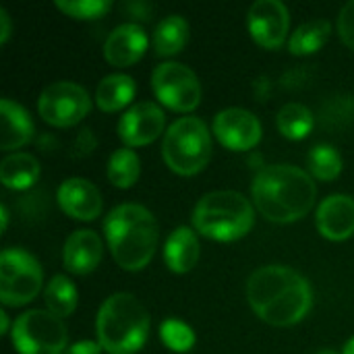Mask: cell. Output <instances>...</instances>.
<instances>
[{
    "label": "cell",
    "instance_id": "obj_1",
    "mask_svg": "<svg viewBox=\"0 0 354 354\" xmlns=\"http://www.w3.org/2000/svg\"><path fill=\"white\" fill-rule=\"evenodd\" d=\"M247 301L255 315L276 328H290L305 319L313 307L307 278L286 266H266L247 280Z\"/></svg>",
    "mask_w": 354,
    "mask_h": 354
},
{
    "label": "cell",
    "instance_id": "obj_2",
    "mask_svg": "<svg viewBox=\"0 0 354 354\" xmlns=\"http://www.w3.org/2000/svg\"><path fill=\"white\" fill-rule=\"evenodd\" d=\"M255 207L266 220L276 224H290L305 218L317 199L313 176L290 164L263 166L251 185Z\"/></svg>",
    "mask_w": 354,
    "mask_h": 354
},
{
    "label": "cell",
    "instance_id": "obj_3",
    "mask_svg": "<svg viewBox=\"0 0 354 354\" xmlns=\"http://www.w3.org/2000/svg\"><path fill=\"white\" fill-rule=\"evenodd\" d=\"M104 234L114 261L127 272L143 270L160 241V230L153 214L137 203L114 207L104 220Z\"/></svg>",
    "mask_w": 354,
    "mask_h": 354
},
{
    "label": "cell",
    "instance_id": "obj_4",
    "mask_svg": "<svg viewBox=\"0 0 354 354\" xmlns=\"http://www.w3.org/2000/svg\"><path fill=\"white\" fill-rule=\"evenodd\" d=\"M97 344L108 354L139 353L149 336V315L129 292L108 297L95 317Z\"/></svg>",
    "mask_w": 354,
    "mask_h": 354
},
{
    "label": "cell",
    "instance_id": "obj_5",
    "mask_svg": "<svg viewBox=\"0 0 354 354\" xmlns=\"http://www.w3.org/2000/svg\"><path fill=\"white\" fill-rule=\"evenodd\" d=\"M191 220L201 236L230 243L253 228L255 212L251 201L236 191H212L197 201Z\"/></svg>",
    "mask_w": 354,
    "mask_h": 354
},
{
    "label": "cell",
    "instance_id": "obj_6",
    "mask_svg": "<svg viewBox=\"0 0 354 354\" xmlns=\"http://www.w3.org/2000/svg\"><path fill=\"white\" fill-rule=\"evenodd\" d=\"M162 158L180 176L201 172L212 158V135L205 122L195 116H183L172 122L162 141Z\"/></svg>",
    "mask_w": 354,
    "mask_h": 354
},
{
    "label": "cell",
    "instance_id": "obj_7",
    "mask_svg": "<svg viewBox=\"0 0 354 354\" xmlns=\"http://www.w3.org/2000/svg\"><path fill=\"white\" fill-rule=\"evenodd\" d=\"M10 340L19 354H64L68 332L54 313L31 309L15 319Z\"/></svg>",
    "mask_w": 354,
    "mask_h": 354
},
{
    "label": "cell",
    "instance_id": "obj_8",
    "mask_svg": "<svg viewBox=\"0 0 354 354\" xmlns=\"http://www.w3.org/2000/svg\"><path fill=\"white\" fill-rule=\"evenodd\" d=\"M44 282L39 261L25 249L8 247L0 255V301L4 307H23L31 303Z\"/></svg>",
    "mask_w": 354,
    "mask_h": 354
},
{
    "label": "cell",
    "instance_id": "obj_9",
    "mask_svg": "<svg viewBox=\"0 0 354 354\" xmlns=\"http://www.w3.org/2000/svg\"><path fill=\"white\" fill-rule=\"evenodd\" d=\"M156 97L174 112H193L201 102L199 77L180 62H162L151 73Z\"/></svg>",
    "mask_w": 354,
    "mask_h": 354
},
{
    "label": "cell",
    "instance_id": "obj_10",
    "mask_svg": "<svg viewBox=\"0 0 354 354\" xmlns=\"http://www.w3.org/2000/svg\"><path fill=\"white\" fill-rule=\"evenodd\" d=\"M39 116L58 129L79 124L91 110L89 93L75 81H56L44 87L37 100Z\"/></svg>",
    "mask_w": 354,
    "mask_h": 354
},
{
    "label": "cell",
    "instance_id": "obj_11",
    "mask_svg": "<svg viewBox=\"0 0 354 354\" xmlns=\"http://www.w3.org/2000/svg\"><path fill=\"white\" fill-rule=\"evenodd\" d=\"M247 25L251 37L266 50H276L284 44L290 15L280 0H257L247 12Z\"/></svg>",
    "mask_w": 354,
    "mask_h": 354
},
{
    "label": "cell",
    "instance_id": "obj_12",
    "mask_svg": "<svg viewBox=\"0 0 354 354\" xmlns=\"http://www.w3.org/2000/svg\"><path fill=\"white\" fill-rule=\"evenodd\" d=\"M216 139L232 151H249L261 141L259 118L245 108H226L214 118Z\"/></svg>",
    "mask_w": 354,
    "mask_h": 354
},
{
    "label": "cell",
    "instance_id": "obj_13",
    "mask_svg": "<svg viewBox=\"0 0 354 354\" xmlns=\"http://www.w3.org/2000/svg\"><path fill=\"white\" fill-rule=\"evenodd\" d=\"M166 127L162 108L153 102H139L129 108L118 122V137L127 147H143L153 143Z\"/></svg>",
    "mask_w": 354,
    "mask_h": 354
},
{
    "label": "cell",
    "instance_id": "obj_14",
    "mask_svg": "<svg viewBox=\"0 0 354 354\" xmlns=\"http://www.w3.org/2000/svg\"><path fill=\"white\" fill-rule=\"evenodd\" d=\"M60 209L73 220L91 222L102 214V193L87 178H68L56 193Z\"/></svg>",
    "mask_w": 354,
    "mask_h": 354
},
{
    "label": "cell",
    "instance_id": "obj_15",
    "mask_svg": "<svg viewBox=\"0 0 354 354\" xmlns=\"http://www.w3.org/2000/svg\"><path fill=\"white\" fill-rule=\"evenodd\" d=\"M315 224L328 241H346L354 234V199L351 195L326 197L315 214Z\"/></svg>",
    "mask_w": 354,
    "mask_h": 354
},
{
    "label": "cell",
    "instance_id": "obj_16",
    "mask_svg": "<svg viewBox=\"0 0 354 354\" xmlns=\"http://www.w3.org/2000/svg\"><path fill=\"white\" fill-rule=\"evenodd\" d=\"M147 50V33L137 23L118 25L104 41V56L112 66H131Z\"/></svg>",
    "mask_w": 354,
    "mask_h": 354
},
{
    "label": "cell",
    "instance_id": "obj_17",
    "mask_svg": "<svg viewBox=\"0 0 354 354\" xmlns=\"http://www.w3.org/2000/svg\"><path fill=\"white\" fill-rule=\"evenodd\" d=\"M104 255V245L97 232L93 230H75L62 249V263L75 276L91 274Z\"/></svg>",
    "mask_w": 354,
    "mask_h": 354
},
{
    "label": "cell",
    "instance_id": "obj_18",
    "mask_svg": "<svg viewBox=\"0 0 354 354\" xmlns=\"http://www.w3.org/2000/svg\"><path fill=\"white\" fill-rule=\"evenodd\" d=\"M0 120H2L0 145H2L4 151L21 149L35 135V127H33V120H31L29 112L21 104L12 102L8 97L0 100Z\"/></svg>",
    "mask_w": 354,
    "mask_h": 354
},
{
    "label": "cell",
    "instance_id": "obj_19",
    "mask_svg": "<svg viewBox=\"0 0 354 354\" xmlns=\"http://www.w3.org/2000/svg\"><path fill=\"white\" fill-rule=\"evenodd\" d=\"M199 253L201 251H199L197 234L187 226H178L170 232L166 241L164 261L174 274H187L197 266Z\"/></svg>",
    "mask_w": 354,
    "mask_h": 354
},
{
    "label": "cell",
    "instance_id": "obj_20",
    "mask_svg": "<svg viewBox=\"0 0 354 354\" xmlns=\"http://www.w3.org/2000/svg\"><path fill=\"white\" fill-rule=\"evenodd\" d=\"M39 178V162L31 153H10L0 162V180L6 189L25 191Z\"/></svg>",
    "mask_w": 354,
    "mask_h": 354
},
{
    "label": "cell",
    "instance_id": "obj_21",
    "mask_svg": "<svg viewBox=\"0 0 354 354\" xmlns=\"http://www.w3.org/2000/svg\"><path fill=\"white\" fill-rule=\"evenodd\" d=\"M135 91H137V85L133 77L114 73L100 81L95 89V104L102 112H116L133 102Z\"/></svg>",
    "mask_w": 354,
    "mask_h": 354
},
{
    "label": "cell",
    "instance_id": "obj_22",
    "mask_svg": "<svg viewBox=\"0 0 354 354\" xmlns=\"http://www.w3.org/2000/svg\"><path fill=\"white\" fill-rule=\"evenodd\" d=\"M189 39V23L180 15H170L162 19L153 31V50L158 56L178 54Z\"/></svg>",
    "mask_w": 354,
    "mask_h": 354
},
{
    "label": "cell",
    "instance_id": "obj_23",
    "mask_svg": "<svg viewBox=\"0 0 354 354\" xmlns=\"http://www.w3.org/2000/svg\"><path fill=\"white\" fill-rule=\"evenodd\" d=\"M332 35V25L326 19H315L309 23H303L295 29L288 41V50L295 56H309L319 52Z\"/></svg>",
    "mask_w": 354,
    "mask_h": 354
},
{
    "label": "cell",
    "instance_id": "obj_24",
    "mask_svg": "<svg viewBox=\"0 0 354 354\" xmlns=\"http://www.w3.org/2000/svg\"><path fill=\"white\" fill-rule=\"evenodd\" d=\"M276 124H278V131L286 139L299 141V139H305L313 131L315 116H313V112L305 104L290 102V104L280 108V112L276 116Z\"/></svg>",
    "mask_w": 354,
    "mask_h": 354
},
{
    "label": "cell",
    "instance_id": "obj_25",
    "mask_svg": "<svg viewBox=\"0 0 354 354\" xmlns=\"http://www.w3.org/2000/svg\"><path fill=\"white\" fill-rule=\"evenodd\" d=\"M44 301H46L48 311L62 319V317L73 315V311L77 309L79 295H77L75 284L66 276L58 274L48 282V286L44 290Z\"/></svg>",
    "mask_w": 354,
    "mask_h": 354
},
{
    "label": "cell",
    "instance_id": "obj_26",
    "mask_svg": "<svg viewBox=\"0 0 354 354\" xmlns=\"http://www.w3.org/2000/svg\"><path fill=\"white\" fill-rule=\"evenodd\" d=\"M139 172H141V162L131 147L116 149L108 160V180L116 189H131L137 183Z\"/></svg>",
    "mask_w": 354,
    "mask_h": 354
},
{
    "label": "cell",
    "instance_id": "obj_27",
    "mask_svg": "<svg viewBox=\"0 0 354 354\" xmlns=\"http://www.w3.org/2000/svg\"><path fill=\"white\" fill-rule=\"evenodd\" d=\"M319 122L328 131H342L346 127H353L354 122V95L340 93L334 97H328L322 104L319 110Z\"/></svg>",
    "mask_w": 354,
    "mask_h": 354
},
{
    "label": "cell",
    "instance_id": "obj_28",
    "mask_svg": "<svg viewBox=\"0 0 354 354\" xmlns=\"http://www.w3.org/2000/svg\"><path fill=\"white\" fill-rule=\"evenodd\" d=\"M307 164H309L311 176L317 180H324V183L338 178L342 172V156L338 153L336 147L326 145V143L311 147V151L307 156Z\"/></svg>",
    "mask_w": 354,
    "mask_h": 354
},
{
    "label": "cell",
    "instance_id": "obj_29",
    "mask_svg": "<svg viewBox=\"0 0 354 354\" xmlns=\"http://www.w3.org/2000/svg\"><path fill=\"white\" fill-rule=\"evenodd\" d=\"M160 338L174 353H189L195 346V332L187 324H183L178 319H166V322H162V326H160Z\"/></svg>",
    "mask_w": 354,
    "mask_h": 354
},
{
    "label": "cell",
    "instance_id": "obj_30",
    "mask_svg": "<svg viewBox=\"0 0 354 354\" xmlns=\"http://www.w3.org/2000/svg\"><path fill=\"white\" fill-rule=\"evenodd\" d=\"M56 6L58 10H62L64 15L73 19L91 21V19L104 17L112 8V2L110 0H58Z\"/></svg>",
    "mask_w": 354,
    "mask_h": 354
},
{
    "label": "cell",
    "instance_id": "obj_31",
    "mask_svg": "<svg viewBox=\"0 0 354 354\" xmlns=\"http://www.w3.org/2000/svg\"><path fill=\"white\" fill-rule=\"evenodd\" d=\"M311 79H313V68H311V64H305V66L286 71L282 75L280 83L288 91H299V89H305L311 83Z\"/></svg>",
    "mask_w": 354,
    "mask_h": 354
},
{
    "label": "cell",
    "instance_id": "obj_32",
    "mask_svg": "<svg viewBox=\"0 0 354 354\" xmlns=\"http://www.w3.org/2000/svg\"><path fill=\"white\" fill-rule=\"evenodd\" d=\"M338 33H340V39L351 50H354V0L344 4L338 15Z\"/></svg>",
    "mask_w": 354,
    "mask_h": 354
},
{
    "label": "cell",
    "instance_id": "obj_33",
    "mask_svg": "<svg viewBox=\"0 0 354 354\" xmlns=\"http://www.w3.org/2000/svg\"><path fill=\"white\" fill-rule=\"evenodd\" d=\"M95 137H93V131L91 129H83L79 135H77V141H75V156H89L95 147Z\"/></svg>",
    "mask_w": 354,
    "mask_h": 354
},
{
    "label": "cell",
    "instance_id": "obj_34",
    "mask_svg": "<svg viewBox=\"0 0 354 354\" xmlns=\"http://www.w3.org/2000/svg\"><path fill=\"white\" fill-rule=\"evenodd\" d=\"M64 354H102V346L97 342H91V340H83V342H77L73 346H68Z\"/></svg>",
    "mask_w": 354,
    "mask_h": 354
},
{
    "label": "cell",
    "instance_id": "obj_35",
    "mask_svg": "<svg viewBox=\"0 0 354 354\" xmlns=\"http://www.w3.org/2000/svg\"><path fill=\"white\" fill-rule=\"evenodd\" d=\"M127 10H129L133 17L141 19V21H147V19H149V15H151V6H149V4H145V2H133V4H127Z\"/></svg>",
    "mask_w": 354,
    "mask_h": 354
},
{
    "label": "cell",
    "instance_id": "obj_36",
    "mask_svg": "<svg viewBox=\"0 0 354 354\" xmlns=\"http://www.w3.org/2000/svg\"><path fill=\"white\" fill-rule=\"evenodd\" d=\"M270 87H272V83H270L268 77H259V79L253 83V89H255V95H257L259 102H268V97H270Z\"/></svg>",
    "mask_w": 354,
    "mask_h": 354
},
{
    "label": "cell",
    "instance_id": "obj_37",
    "mask_svg": "<svg viewBox=\"0 0 354 354\" xmlns=\"http://www.w3.org/2000/svg\"><path fill=\"white\" fill-rule=\"evenodd\" d=\"M10 29H12V23H10V17L4 8H0V44H4L10 35Z\"/></svg>",
    "mask_w": 354,
    "mask_h": 354
},
{
    "label": "cell",
    "instance_id": "obj_38",
    "mask_svg": "<svg viewBox=\"0 0 354 354\" xmlns=\"http://www.w3.org/2000/svg\"><path fill=\"white\" fill-rule=\"evenodd\" d=\"M0 334H8V315H6V311H0Z\"/></svg>",
    "mask_w": 354,
    "mask_h": 354
},
{
    "label": "cell",
    "instance_id": "obj_39",
    "mask_svg": "<svg viewBox=\"0 0 354 354\" xmlns=\"http://www.w3.org/2000/svg\"><path fill=\"white\" fill-rule=\"evenodd\" d=\"M0 216H2V232H6V226H8V209H6V205H0Z\"/></svg>",
    "mask_w": 354,
    "mask_h": 354
},
{
    "label": "cell",
    "instance_id": "obj_40",
    "mask_svg": "<svg viewBox=\"0 0 354 354\" xmlns=\"http://www.w3.org/2000/svg\"><path fill=\"white\" fill-rule=\"evenodd\" d=\"M342 354H354V338H351L346 344H344V348H342Z\"/></svg>",
    "mask_w": 354,
    "mask_h": 354
},
{
    "label": "cell",
    "instance_id": "obj_41",
    "mask_svg": "<svg viewBox=\"0 0 354 354\" xmlns=\"http://www.w3.org/2000/svg\"><path fill=\"white\" fill-rule=\"evenodd\" d=\"M315 354H338L336 351H332V348H322L319 353H315Z\"/></svg>",
    "mask_w": 354,
    "mask_h": 354
}]
</instances>
